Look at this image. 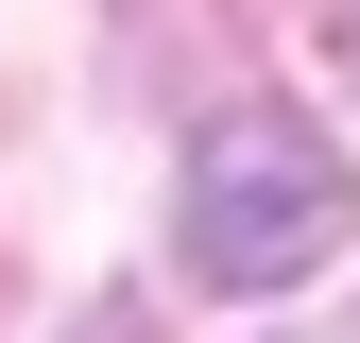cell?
I'll return each instance as SVG.
<instances>
[{"mask_svg": "<svg viewBox=\"0 0 360 343\" xmlns=\"http://www.w3.org/2000/svg\"><path fill=\"white\" fill-rule=\"evenodd\" d=\"M69 343H138V309H120V292H103V309H86V326H69Z\"/></svg>", "mask_w": 360, "mask_h": 343, "instance_id": "obj_2", "label": "cell"}, {"mask_svg": "<svg viewBox=\"0 0 360 343\" xmlns=\"http://www.w3.org/2000/svg\"><path fill=\"white\" fill-rule=\"evenodd\" d=\"M343 224H360V172L326 155V120L240 103V120L189 138V275H206V292H292V275H326Z\"/></svg>", "mask_w": 360, "mask_h": 343, "instance_id": "obj_1", "label": "cell"}]
</instances>
